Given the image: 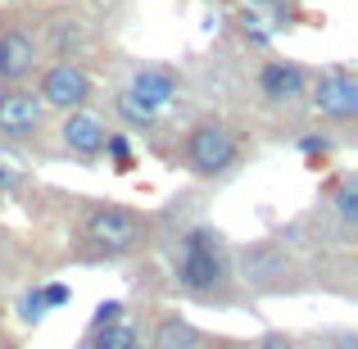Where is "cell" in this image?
Listing matches in <instances>:
<instances>
[{"mask_svg":"<svg viewBox=\"0 0 358 349\" xmlns=\"http://www.w3.org/2000/svg\"><path fill=\"white\" fill-rule=\"evenodd\" d=\"M231 250L227 236L209 222H195L177 236L173 250V286L182 290L186 299H200V304H227L231 299Z\"/></svg>","mask_w":358,"mask_h":349,"instance_id":"cell-1","label":"cell"},{"mask_svg":"<svg viewBox=\"0 0 358 349\" xmlns=\"http://www.w3.org/2000/svg\"><path fill=\"white\" fill-rule=\"evenodd\" d=\"M145 241V218L122 204H96V209L82 218V245L78 259L82 263H114L127 259L131 250H141Z\"/></svg>","mask_w":358,"mask_h":349,"instance_id":"cell-2","label":"cell"},{"mask_svg":"<svg viewBox=\"0 0 358 349\" xmlns=\"http://www.w3.org/2000/svg\"><path fill=\"white\" fill-rule=\"evenodd\" d=\"M182 159L195 177L213 182V177H231L241 164V136L227 127L222 118H200L191 131H186Z\"/></svg>","mask_w":358,"mask_h":349,"instance_id":"cell-3","label":"cell"},{"mask_svg":"<svg viewBox=\"0 0 358 349\" xmlns=\"http://www.w3.org/2000/svg\"><path fill=\"white\" fill-rule=\"evenodd\" d=\"M308 100H313L317 118L350 127V122L358 118V78H354V69H345V64H331V69H322V73L313 78V91H308Z\"/></svg>","mask_w":358,"mask_h":349,"instance_id":"cell-4","label":"cell"},{"mask_svg":"<svg viewBox=\"0 0 358 349\" xmlns=\"http://www.w3.org/2000/svg\"><path fill=\"white\" fill-rule=\"evenodd\" d=\"M36 96H41L45 109H82L91 105V96H96V82H91V73L82 69L78 59H55L50 69L41 73V82H36Z\"/></svg>","mask_w":358,"mask_h":349,"instance_id":"cell-5","label":"cell"},{"mask_svg":"<svg viewBox=\"0 0 358 349\" xmlns=\"http://www.w3.org/2000/svg\"><path fill=\"white\" fill-rule=\"evenodd\" d=\"M45 122V105L32 87H0V141H32Z\"/></svg>","mask_w":358,"mask_h":349,"instance_id":"cell-6","label":"cell"},{"mask_svg":"<svg viewBox=\"0 0 358 349\" xmlns=\"http://www.w3.org/2000/svg\"><path fill=\"white\" fill-rule=\"evenodd\" d=\"M122 91L164 118L168 105L182 96V73H177L173 64H141V69H131V78H127V87H122Z\"/></svg>","mask_w":358,"mask_h":349,"instance_id":"cell-7","label":"cell"},{"mask_svg":"<svg viewBox=\"0 0 358 349\" xmlns=\"http://www.w3.org/2000/svg\"><path fill=\"white\" fill-rule=\"evenodd\" d=\"M105 136H109V122H105V114H96L91 105L69 109V114H64L59 141H64V150H69L73 159H82V164H96V159L105 155Z\"/></svg>","mask_w":358,"mask_h":349,"instance_id":"cell-8","label":"cell"},{"mask_svg":"<svg viewBox=\"0 0 358 349\" xmlns=\"http://www.w3.org/2000/svg\"><path fill=\"white\" fill-rule=\"evenodd\" d=\"M36 64H41V41L27 27H5L0 32V87H23Z\"/></svg>","mask_w":358,"mask_h":349,"instance_id":"cell-9","label":"cell"},{"mask_svg":"<svg viewBox=\"0 0 358 349\" xmlns=\"http://www.w3.org/2000/svg\"><path fill=\"white\" fill-rule=\"evenodd\" d=\"M241 277L250 281L254 290H286V277H290L286 245H281V241H268V245L245 250L241 254Z\"/></svg>","mask_w":358,"mask_h":349,"instance_id":"cell-10","label":"cell"},{"mask_svg":"<svg viewBox=\"0 0 358 349\" xmlns=\"http://www.w3.org/2000/svg\"><path fill=\"white\" fill-rule=\"evenodd\" d=\"M259 96L268 105H295L299 96H308V73L295 59H263L259 64Z\"/></svg>","mask_w":358,"mask_h":349,"instance_id":"cell-11","label":"cell"},{"mask_svg":"<svg viewBox=\"0 0 358 349\" xmlns=\"http://www.w3.org/2000/svg\"><path fill=\"white\" fill-rule=\"evenodd\" d=\"M236 27H241V36L250 45H272L281 32H286V14H281L277 5H268V0H254V5H241L236 9Z\"/></svg>","mask_w":358,"mask_h":349,"instance_id":"cell-12","label":"cell"},{"mask_svg":"<svg viewBox=\"0 0 358 349\" xmlns=\"http://www.w3.org/2000/svg\"><path fill=\"white\" fill-rule=\"evenodd\" d=\"M150 349H204V336L195 332L186 318H177V313H168V318H159V327H155V341H150Z\"/></svg>","mask_w":358,"mask_h":349,"instance_id":"cell-13","label":"cell"},{"mask_svg":"<svg viewBox=\"0 0 358 349\" xmlns=\"http://www.w3.org/2000/svg\"><path fill=\"white\" fill-rule=\"evenodd\" d=\"M327 209L336 213V222H341L345 236L354 232V222H358V182H354L350 173L331 182V191H327Z\"/></svg>","mask_w":358,"mask_h":349,"instance_id":"cell-14","label":"cell"},{"mask_svg":"<svg viewBox=\"0 0 358 349\" xmlns=\"http://www.w3.org/2000/svg\"><path fill=\"white\" fill-rule=\"evenodd\" d=\"M136 345H141V336L127 318L114 327H100V332H87V341H82V349H136Z\"/></svg>","mask_w":358,"mask_h":349,"instance_id":"cell-15","label":"cell"},{"mask_svg":"<svg viewBox=\"0 0 358 349\" xmlns=\"http://www.w3.org/2000/svg\"><path fill=\"white\" fill-rule=\"evenodd\" d=\"M114 109H118V118L127 122V131H155L159 122H164L155 109H145L141 100H131L127 91H118V96H114Z\"/></svg>","mask_w":358,"mask_h":349,"instance_id":"cell-16","label":"cell"},{"mask_svg":"<svg viewBox=\"0 0 358 349\" xmlns=\"http://www.w3.org/2000/svg\"><path fill=\"white\" fill-rule=\"evenodd\" d=\"M100 159H109V168L114 173H131L136 168V155H131V136L127 131H114L109 127V136H105V155Z\"/></svg>","mask_w":358,"mask_h":349,"instance_id":"cell-17","label":"cell"},{"mask_svg":"<svg viewBox=\"0 0 358 349\" xmlns=\"http://www.w3.org/2000/svg\"><path fill=\"white\" fill-rule=\"evenodd\" d=\"M14 313H18V322H27V327H36L45 318V304H41V286H32V290H23L18 295V304H14Z\"/></svg>","mask_w":358,"mask_h":349,"instance_id":"cell-18","label":"cell"},{"mask_svg":"<svg viewBox=\"0 0 358 349\" xmlns=\"http://www.w3.org/2000/svg\"><path fill=\"white\" fill-rule=\"evenodd\" d=\"M23 182H27V168L18 164L14 155H5V150H0V191H18Z\"/></svg>","mask_w":358,"mask_h":349,"instance_id":"cell-19","label":"cell"},{"mask_svg":"<svg viewBox=\"0 0 358 349\" xmlns=\"http://www.w3.org/2000/svg\"><path fill=\"white\" fill-rule=\"evenodd\" d=\"M122 322V299H105V304H96V318H91L87 332H100V327H114Z\"/></svg>","mask_w":358,"mask_h":349,"instance_id":"cell-20","label":"cell"},{"mask_svg":"<svg viewBox=\"0 0 358 349\" xmlns=\"http://www.w3.org/2000/svg\"><path fill=\"white\" fill-rule=\"evenodd\" d=\"M73 299V290L64 286V281H45L41 286V304H45V313H50V308H64Z\"/></svg>","mask_w":358,"mask_h":349,"instance_id":"cell-21","label":"cell"},{"mask_svg":"<svg viewBox=\"0 0 358 349\" xmlns=\"http://www.w3.org/2000/svg\"><path fill=\"white\" fill-rule=\"evenodd\" d=\"M295 150L308 155V159H327V155H331V136H299Z\"/></svg>","mask_w":358,"mask_h":349,"instance_id":"cell-22","label":"cell"},{"mask_svg":"<svg viewBox=\"0 0 358 349\" xmlns=\"http://www.w3.org/2000/svg\"><path fill=\"white\" fill-rule=\"evenodd\" d=\"M14 259H18V254H14V241H9V236L0 232V281L14 277Z\"/></svg>","mask_w":358,"mask_h":349,"instance_id":"cell-23","label":"cell"},{"mask_svg":"<svg viewBox=\"0 0 358 349\" xmlns=\"http://www.w3.org/2000/svg\"><path fill=\"white\" fill-rule=\"evenodd\" d=\"M241 349H290V341H286V336H263V341L241 345Z\"/></svg>","mask_w":358,"mask_h":349,"instance_id":"cell-24","label":"cell"},{"mask_svg":"<svg viewBox=\"0 0 358 349\" xmlns=\"http://www.w3.org/2000/svg\"><path fill=\"white\" fill-rule=\"evenodd\" d=\"M136 349H141V345H136Z\"/></svg>","mask_w":358,"mask_h":349,"instance_id":"cell-25","label":"cell"}]
</instances>
